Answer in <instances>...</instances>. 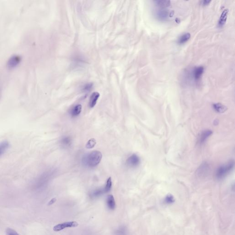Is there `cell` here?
Returning <instances> with one entry per match:
<instances>
[{"instance_id":"cell-13","label":"cell","mask_w":235,"mask_h":235,"mask_svg":"<svg viewBox=\"0 0 235 235\" xmlns=\"http://www.w3.org/2000/svg\"><path fill=\"white\" fill-rule=\"evenodd\" d=\"M213 108L216 112L219 113H224L227 110V108L220 103L213 104Z\"/></svg>"},{"instance_id":"cell-1","label":"cell","mask_w":235,"mask_h":235,"mask_svg":"<svg viewBox=\"0 0 235 235\" xmlns=\"http://www.w3.org/2000/svg\"><path fill=\"white\" fill-rule=\"evenodd\" d=\"M102 154L98 151H94L89 153L86 154L83 157L84 164L89 167H94L98 165L101 162Z\"/></svg>"},{"instance_id":"cell-17","label":"cell","mask_w":235,"mask_h":235,"mask_svg":"<svg viewBox=\"0 0 235 235\" xmlns=\"http://www.w3.org/2000/svg\"><path fill=\"white\" fill-rule=\"evenodd\" d=\"M96 144V141L94 138H91L88 141L86 144V147L88 149H91L93 148Z\"/></svg>"},{"instance_id":"cell-7","label":"cell","mask_w":235,"mask_h":235,"mask_svg":"<svg viewBox=\"0 0 235 235\" xmlns=\"http://www.w3.org/2000/svg\"><path fill=\"white\" fill-rule=\"evenodd\" d=\"M210 171V165L208 163L204 162L202 164L197 171V174L199 176H205Z\"/></svg>"},{"instance_id":"cell-12","label":"cell","mask_w":235,"mask_h":235,"mask_svg":"<svg viewBox=\"0 0 235 235\" xmlns=\"http://www.w3.org/2000/svg\"><path fill=\"white\" fill-rule=\"evenodd\" d=\"M212 131L210 130H206L203 131L200 136L199 142L200 144H203L206 141L208 137L210 136L212 134Z\"/></svg>"},{"instance_id":"cell-9","label":"cell","mask_w":235,"mask_h":235,"mask_svg":"<svg viewBox=\"0 0 235 235\" xmlns=\"http://www.w3.org/2000/svg\"><path fill=\"white\" fill-rule=\"evenodd\" d=\"M100 97V94L98 92H94L91 94L90 98L89 105L90 108H93L96 105L97 100Z\"/></svg>"},{"instance_id":"cell-6","label":"cell","mask_w":235,"mask_h":235,"mask_svg":"<svg viewBox=\"0 0 235 235\" xmlns=\"http://www.w3.org/2000/svg\"><path fill=\"white\" fill-rule=\"evenodd\" d=\"M126 163L128 166L130 167H136L140 163V159L137 155L133 154L127 159Z\"/></svg>"},{"instance_id":"cell-8","label":"cell","mask_w":235,"mask_h":235,"mask_svg":"<svg viewBox=\"0 0 235 235\" xmlns=\"http://www.w3.org/2000/svg\"><path fill=\"white\" fill-rule=\"evenodd\" d=\"M228 9H225L223 11L222 13L221 16L219 20L218 24V27L220 28H222L225 25L226 23V20H227V16H228Z\"/></svg>"},{"instance_id":"cell-11","label":"cell","mask_w":235,"mask_h":235,"mask_svg":"<svg viewBox=\"0 0 235 235\" xmlns=\"http://www.w3.org/2000/svg\"><path fill=\"white\" fill-rule=\"evenodd\" d=\"M107 206L109 209L111 210H114L115 209L116 204L115 202V198L114 196L112 195H109L107 198Z\"/></svg>"},{"instance_id":"cell-22","label":"cell","mask_w":235,"mask_h":235,"mask_svg":"<svg viewBox=\"0 0 235 235\" xmlns=\"http://www.w3.org/2000/svg\"><path fill=\"white\" fill-rule=\"evenodd\" d=\"M7 235H19L15 231L11 228H7L6 230Z\"/></svg>"},{"instance_id":"cell-24","label":"cell","mask_w":235,"mask_h":235,"mask_svg":"<svg viewBox=\"0 0 235 235\" xmlns=\"http://www.w3.org/2000/svg\"><path fill=\"white\" fill-rule=\"evenodd\" d=\"M56 200H56V198H52V200H51V201L49 202V203H48V205H52V204H54V203L56 202Z\"/></svg>"},{"instance_id":"cell-10","label":"cell","mask_w":235,"mask_h":235,"mask_svg":"<svg viewBox=\"0 0 235 235\" xmlns=\"http://www.w3.org/2000/svg\"><path fill=\"white\" fill-rule=\"evenodd\" d=\"M10 147V144L7 141L4 140L0 142V157L7 152Z\"/></svg>"},{"instance_id":"cell-2","label":"cell","mask_w":235,"mask_h":235,"mask_svg":"<svg viewBox=\"0 0 235 235\" xmlns=\"http://www.w3.org/2000/svg\"><path fill=\"white\" fill-rule=\"evenodd\" d=\"M235 163L233 160L228 162V163L220 166L216 171V177L218 179H222L226 177L234 168Z\"/></svg>"},{"instance_id":"cell-20","label":"cell","mask_w":235,"mask_h":235,"mask_svg":"<svg viewBox=\"0 0 235 235\" xmlns=\"http://www.w3.org/2000/svg\"><path fill=\"white\" fill-rule=\"evenodd\" d=\"M165 203L167 204H172L174 202V199L173 196L171 194H168L166 197L165 200Z\"/></svg>"},{"instance_id":"cell-18","label":"cell","mask_w":235,"mask_h":235,"mask_svg":"<svg viewBox=\"0 0 235 235\" xmlns=\"http://www.w3.org/2000/svg\"><path fill=\"white\" fill-rule=\"evenodd\" d=\"M112 179H111V177H109L108 179V180H107L106 186H105V188H104L105 193L109 192L110 190H111V187H112Z\"/></svg>"},{"instance_id":"cell-21","label":"cell","mask_w":235,"mask_h":235,"mask_svg":"<svg viewBox=\"0 0 235 235\" xmlns=\"http://www.w3.org/2000/svg\"><path fill=\"white\" fill-rule=\"evenodd\" d=\"M105 193L104 189H101V190H97L94 191L92 195L93 197H98L100 195L103 194V193Z\"/></svg>"},{"instance_id":"cell-19","label":"cell","mask_w":235,"mask_h":235,"mask_svg":"<svg viewBox=\"0 0 235 235\" xmlns=\"http://www.w3.org/2000/svg\"><path fill=\"white\" fill-rule=\"evenodd\" d=\"M61 142L64 146H70L71 143V139L69 137H65L62 139Z\"/></svg>"},{"instance_id":"cell-3","label":"cell","mask_w":235,"mask_h":235,"mask_svg":"<svg viewBox=\"0 0 235 235\" xmlns=\"http://www.w3.org/2000/svg\"><path fill=\"white\" fill-rule=\"evenodd\" d=\"M204 69L203 66L195 67L192 70L191 76L194 80V82L197 83L200 81L202 75L204 73Z\"/></svg>"},{"instance_id":"cell-23","label":"cell","mask_w":235,"mask_h":235,"mask_svg":"<svg viewBox=\"0 0 235 235\" xmlns=\"http://www.w3.org/2000/svg\"><path fill=\"white\" fill-rule=\"evenodd\" d=\"M211 1H206V0H205V1H201V4H202V6H207V5L210 4Z\"/></svg>"},{"instance_id":"cell-14","label":"cell","mask_w":235,"mask_h":235,"mask_svg":"<svg viewBox=\"0 0 235 235\" xmlns=\"http://www.w3.org/2000/svg\"><path fill=\"white\" fill-rule=\"evenodd\" d=\"M82 106L80 104H78L73 107L71 111V115L72 117L78 116L82 112Z\"/></svg>"},{"instance_id":"cell-4","label":"cell","mask_w":235,"mask_h":235,"mask_svg":"<svg viewBox=\"0 0 235 235\" xmlns=\"http://www.w3.org/2000/svg\"><path fill=\"white\" fill-rule=\"evenodd\" d=\"M78 223L76 222H67L57 225L53 227V230L55 231H59L63 230L66 228L77 227Z\"/></svg>"},{"instance_id":"cell-16","label":"cell","mask_w":235,"mask_h":235,"mask_svg":"<svg viewBox=\"0 0 235 235\" xmlns=\"http://www.w3.org/2000/svg\"><path fill=\"white\" fill-rule=\"evenodd\" d=\"M156 6L161 8H165L171 6V3L170 1H154Z\"/></svg>"},{"instance_id":"cell-15","label":"cell","mask_w":235,"mask_h":235,"mask_svg":"<svg viewBox=\"0 0 235 235\" xmlns=\"http://www.w3.org/2000/svg\"><path fill=\"white\" fill-rule=\"evenodd\" d=\"M191 38V34L189 33H186L182 34L178 40V43L180 45H182L186 43Z\"/></svg>"},{"instance_id":"cell-5","label":"cell","mask_w":235,"mask_h":235,"mask_svg":"<svg viewBox=\"0 0 235 235\" xmlns=\"http://www.w3.org/2000/svg\"><path fill=\"white\" fill-rule=\"evenodd\" d=\"M155 16L158 20L162 21H166L170 16V13L165 8H161L155 13Z\"/></svg>"}]
</instances>
